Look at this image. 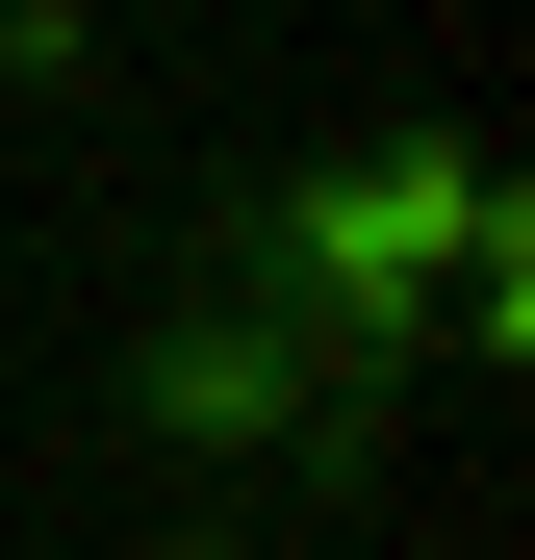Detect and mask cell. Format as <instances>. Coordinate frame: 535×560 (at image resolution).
Here are the masks:
<instances>
[{
	"instance_id": "obj_1",
	"label": "cell",
	"mask_w": 535,
	"mask_h": 560,
	"mask_svg": "<svg viewBox=\"0 0 535 560\" xmlns=\"http://www.w3.org/2000/svg\"><path fill=\"white\" fill-rule=\"evenodd\" d=\"M103 408H128L153 458H281V408H306V331H281V306H230V280H178V306L103 357Z\"/></svg>"
},
{
	"instance_id": "obj_2",
	"label": "cell",
	"mask_w": 535,
	"mask_h": 560,
	"mask_svg": "<svg viewBox=\"0 0 535 560\" xmlns=\"http://www.w3.org/2000/svg\"><path fill=\"white\" fill-rule=\"evenodd\" d=\"M383 433H408V357H306V408H281V510H383Z\"/></svg>"
},
{
	"instance_id": "obj_3",
	"label": "cell",
	"mask_w": 535,
	"mask_h": 560,
	"mask_svg": "<svg viewBox=\"0 0 535 560\" xmlns=\"http://www.w3.org/2000/svg\"><path fill=\"white\" fill-rule=\"evenodd\" d=\"M77 77H103V26L77 0H0V103H77Z\"/></svg>"
}]
</instances>
